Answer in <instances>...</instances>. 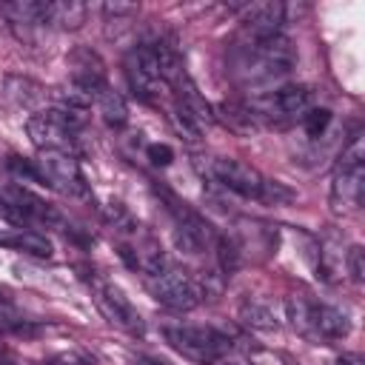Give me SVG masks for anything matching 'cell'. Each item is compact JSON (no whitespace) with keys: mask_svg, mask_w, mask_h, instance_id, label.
<instances>
[{"mask_svg":"<svg viewBox=\"0 0 365 365\" xmlns=\"http://www.w3.org/2000/svg\"><path fill=\"white\" fill-rule=\"evenodd\" d=\"M297 63L294 46L285 34L265 40H240L231 57V74L242 88H268L282 80Z\"/></svg>","mask_w":365,"mask_h":365,"instance_id":"cell-1","label":"cell"},{"mask_svg":"<svg viewBox=\"0 0 365 365\" xmlns=\"http://www.w3.org/2000/svg\"><path fill=\"white\" fill-rule=\"evenodd\" d=\"M194 165L202 171V177L214 180L217 185L245 197V200H257L265 205H282L288 200H294V191L285 188L277 180L262 177L254 165L234 160V157H200L194 160Z\"/></svg>","mask_w":365,"mask_h":365,"instance_id":"cell-2","label":"cell"},{"mask_svg":"<svg viewBox=\"0 0 365 365\" xmlns=\"http://www.w3.org/2000/svg\"><path fill=\"white\" fill-rule=\"evenodd\" d=\"M145 285L151 291V297L171 308V311H191L202 302L205 297V288H202V279H197L191 271L180 268L177 262H165L160 271L148 274L145 277Z\"/></svg>","mask_w":365,"mask_h":365,"instance_id":"cell-3","label":"cell"},{"mask_svg":"<svg viewBox=\"0 0 365 365\" xmlns=\"http://www.w3.org/2000/svg\"><path fill=\"white\" fill-rule=\"evenodd\" d=\"M163 336L180 356H185L197 365H214L231 348L228 334H222L211 325H165Z\"/></svg>","mask_w":365,"mask_h":365,"instance_id":"cell-4","label":"cell"},{"mask_svg":"<svg viewBox=\"0 0 365 365\" xmlns=\"http://www.w3.org/2000/svg\"><path fill=\"white\" fill-rule=\"evenodd\" d=\"M314 106V91L308 86H279L274 91H265L254 100H248V108L259 120V125H288L294 120H302V114Z\"/></svg>","mask_w":365,"mask_h":365,"instance_id":"cell-5","label":"cell"},{"mask_svg":"<svg viewBox=\"0 0 365 365\" xmlns=\"http://www.w3.org/2000/svg\"><path fill=\"white\" fill-rule=\"evenodd\" d=\"M77 128H80V114L66 111V108H51V111H37L26 120L29 140L40 151H74L77 143Z\"/></svg>","mask_w":365,"mask_h":365,"instance_id":"cell-6","label":"cell"},{"mask_svg":"<svg viewBox=\"0 0 365 365\" xmlns=\"http://www.w3.org/2000/svg\"><path fill=\"white\" fill-rule=\"evenodd\" d=\"M34 168H37V182H43L66 197H88V182H86L74 154L40 151V157L34 160Z\"/></svg>","mask_w":365,"mask_h":365,"instance_id":"cell-7","label":"cell"},{"mask_svg":"<svg viewBox=\"0 0 365 365\" xmlns=\"http://www.w3.org/2000/svg\"><path fill=\"white\" fill-rule=\"evenodd\" d=\"M123 68H125V80H128L131 91L140 100H145V103H154L160 97V91L165 88L163 74H160V63H157V54H154V46L151 43L134 46L125 54Z\"/></svg>","mask_w":365,"mask_h":365,"instance_id":"cell-8","label":"cell"},{"mask_svg":"<svg viewBox=\"0 0 365 365\" xmlns=\"http://www.w3.org/2000/svg\"><path fill=\"white\" fill-rule=\"evenodd\" d=\"M94 302L100 308V314L120 331L131 334V336H143L145 331V322L140 317V311L131 305V299L111 282H94Z\"/></svg>","mask_w":365,"mask_h":365,"instance_id":"cell-9","label":"cell"},{"mask_svg":"<svg viewBox=\"0 0 365 365\" xmlns=\"http://www.w3.org/2000/svg\"><path fill=\"white\" fill-rule=\"evenodd\" d=\"M285 23V6L282 3H254L245 9L240 40H265L282 34Z\"/></svg>","mask_w":365,"mask_h":365,"instance_id":"cell-10","label":"cell"},{"mask_svg":"<svg viewBox=\"0 0 365 365\" xmlns=\"http://www.w3.org/2000/svg\"><path fill=\"white\" fill-rule=\"evenodd\" d=\"M365 165H336L334 182H331V211L334 214H351L362 202V182Z\"/></svg>","mask_w":365,"mask_h":365,"instance_id":"cell-11","label":"cell"},{"mask_svg":"<svg viewBox=\"0 0 365 365\" xmlns=\"http://www.w3.org/2000/svg\"><path fill=\"white\" fill-rule=\"evenodd\" d=\"M68 66H71V86L88 91L91 97L106 86V68H103V60L94 51L74 48L68 54Z\"/></svg>","mask_w":365,"mask_h":365,"instance_id":"cell-12","label":"cell"},{"mask_svg":"<svg viewBox=\"0 0 365 365\" xmlns=\"http://www.w3.org/2000/svg\"><path fill=\"white\" fill-rule=\"evenodd\" d=\"M88 6L77 0H43V26L51 29H80L86 23Z\"/></svg>","mask_w":365,"mask_h":365,"instance_id":"cell-13","label":"cell"},{"mask_svg":"<svg viewBox=\"0 0 365 365\" xmlns=\"http://www.w3.org/2000/svg\"><path fill=\"white\" fill-rule=\"evenodd\" d=\"M237 317H240L242 325H248V328H254V331H277V328H279V314H277V308H274L268 299H262V297H245V299L240 302Z\"/></svg>","mask_w":365,"mask_h":365,"instance_id":"cell-14","label":"cell"},{"mask_svg":"<svg viewBox=\"0 0 365 365\" xmlns=\"http://www.w3.org/2000/svg\"><path fill=\"white\" fill-rule=\"evenodd\" d=\"M314 322H317V334L319 342H331V339H342L351 334V317L336 308V305H317L314 302Z\"/></svg>","mask_w":365,"mask_h":365,"instance_id":"cell-15","label":"cell"},{"mask_svg":"<svg viewBox=\"0 0 365 365\" xmlns=\"http://www.w3.org/2000/svg\"><path fill=\"white\" fill-rule=\"evenodd\" d=\"M3 91H6V97H9L14 106H20V108H26V111H34V114H37V108H40L43 100H46V91H43L34 80L20 77V74H9V77L3 80Z\"/></svg>","mask_w":365,"mask_h":365,"instance_id":"cell-16","label":"cell"},{"mask_svg":"<svg viewBox=\"0 0 365 365\" xmlns=\"http://www.w3.org/2000/svg\"><path fill=\"white\" fill-rule=\"evenodd\" d=\"M285 319L288 325L305 336L308 342H319V334H317V322H314V302L305 299V297H288L285 299Z\"/></svg>","mask_w":365,"mask_h":365,"instance_id":"cell-17","label":"cell"},{"mask_svg":"<svg viewBox=\"0 0 365 365\" xmlns=\"http://www.w3.org/2000/svg\"><path fill=\"white\" fill-rule=\"evenodd\" d=\"M214 120H220L234 134H254L262 128L259 120L254 117V111L248 108V103H220Z\"/></svg>","mask_w":365,"mask_h":365,"instance_id":"cell-18","label":"cell"},{"mask_svg":"<svg viewBox=\"0 0 365 365\" xmlns=\"http://www.w3.org/2000/svg\"><path fill=\"white\" fill-rule=\"evenodd\" d=\"M94 106H97L100 117L106 120V125H111V128H123V125L128 123V106H125L123 94L114 91L108 83L94 94Z\"/></svg>","mask_w":365,"mask_h":365,"instance_id":"cell-19","label":"cell"},{"mask_svg":"<svg viewBox=\"0 0 365 365\" xmlns=\"http://www.w3.org/2000/svg\"><path fill=\"white\" fill-rule=\"evenodd\" d=\"M0 245H9L14 251L31 254V257H43V259H48L54 254V245H51V240L46 234H40V231H23V228L17 234L0 237Z\"/></svg>","mask_w":365,"mask_h":365,"instance_id":"cell-20","label":"cell"},{"mask_svg":"<svg viewBox=\"0 0 365 365\" xmlns=\"http://www.w3.org/2000/svg\"><path fill=\"white\" fill-rule=\"evenodd\" d=\"M171 123H174L177 134L185 137V140H191V143H197V140L202 137V131H205L194 117H188V114H185L182 108H177V106H171Z\"/></svg>","mask_w":365,"mask_h":365,"instance_id":"cell-21","label":"cell"},{"mask_svg":"<svg viewBox=\"0 0 365 365\" xmlns=\"http://www.w3.org/2000/svg\"><path fill=\"white\" fill-rule=\"evenodd\" d=\"M299 123H302V128H305L308 137H322L325 128L331 125V111H328V108H317V106H311V108L302 114Z\"/></svg>","mask_w":365,"mask_h":365,"instance_id":"cell-22","label":"cell"},{"mask_svg":"<svg viewBox=\"0 0 365 365\" xmlns=\"http://www.w3.org/2000/svg\"><path fill=\"white\" fill-rule=\"evenodd\" d=\"M339 165H365V143H362V134H354L342 154H339Z\"/></svg>","mask_w":365,"mask_h":365,"instance_id":"cell-23","label":"cell"},{"mask_svg":"<svg viewBox=\"0 0 365 365\" xmlns=\"http://www.w3.org/2000/svg\"><path fill=\"white\" fill-rule=\"evenodd\" d=\"M345 265H348L351 279H354L356 285H362V282H365V251H362V245H351V248H348Z\"/></svg>","mask_w":365,"mask_h":365,"instance_id":"cell-24","label":"cell"},{"mask_svg":"<svg viewBox=\"0 0 365 365\" xmlns=\"http://www.w3.org/2000/svg\"><path fill=\"white\" fill-rule=\"evenodd\" d=\"M145 157H148V163H151V165L165 168V165H171L174 151H171V145H165V143H151V145L145 148Z\"/></svg>","mask_w":365,"mask_h":365,"instance_id":"cell-25","label":"cell"},{"mask_svg":"<svg viewBox=\"0 0 365 365\" xmlns=\"http://www.w3.org/2000/svg\"><path fill=\"white\" fill-rule=\"evenodd\" d=\"M11 334H17V336H34V334H40V325H34V322H29V319H17V322H9L6 325Z\"/></svg>","mask_w":365,"mask_h":365,"instance_id":"cell-26","label":"cell"},{"mask_svg":"<svg viewBox=\"0 0 365 365\" xmlns=\"http://www.w3.org/2000/svg\"><path fill=\"white\" fill-rule=\"evenodd\" d=\"M103 11L108 17H123V14H137V6L134 3H106Z\"/></svg>","mask_w":365,"mask_h":365,"instance_id":"cell-27","label":"cell"},{"mask_svg":"<svg viewBox=\"0 0 365 365\" xmlns=\"http://www.w3.org/2000/svg\"><path fill=\"white\" fill-rule=\"evenodd\" d=\"M48 365H91V362H88L83 354H74V351H71V354H60V356H54Z\"/></svg>","mask_w":365,"mask_h":365,"instance_id":"cell-28","label":"cell"},{"mask_svg":"<svg viewBox=\"0 0 365 365\" xmlns=\"http://www.w3.org/2000/svg\"><path fill=\"white\" fill-rule=\"evenodd\" d=\"M220 365H257V362H251V359H242V356H222L220 359Z\"/></svg>","mask_w":365,"mask_h":365,"instance_id":"cell-29","label":"cell"},{"mask_svg":"<svg viewBox=\"0 0 365 365\" xmlns=\"http://www.w3.org/2000/svg\"><path fill=\"white\" fill-rule=\"evenodd\" d=\"M0 365H31V362L17 359V356H3V359H0Z\"/></svg>","mask_w":365,"mask_h":365,"instance_id":"cell-30","label":"cell"},{"mask_svg":"<svg viewBox=\"0 0 365 365\" xmlns=\"http://www.w3.org/2000/svg\"><path fill=\"white\" fill-rule=\"evenodd\" d=\"M134 365H165V362H160V359H137Z\"/></svg>","mask_w":365,"mask_h":365,"instance_id":"cell-31","label":"cell"},{"mask_svg":"<svg viewBox=\"0 0 365 365\" xmlns=\"http://www.w3.org/2000/svg\"><path fill=\"white\" fill-rule=\"evenodd\" d=\"M3 302H6V297H3V291H0V305H3Z\"/></svg>","mask_w":365,"mask_h":365,"instance_id":"cell-32","label":"cell"}]
</instances>
